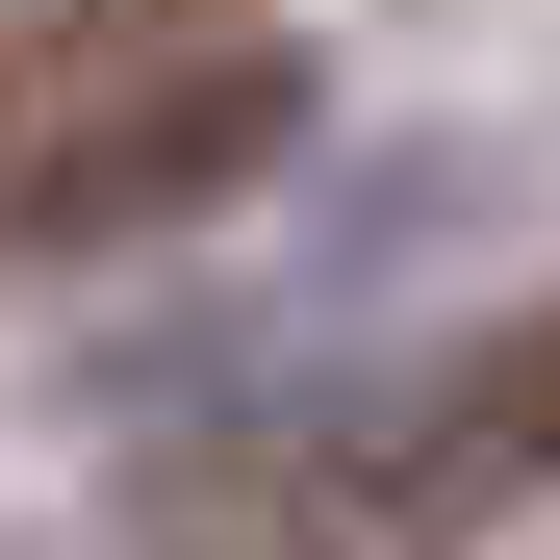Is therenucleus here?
I'll return each instance as SVG.
<instances>
[{
  "label": "nucleus",
  "instance_id": "obj_1",
  "mask_svg": "<svg viewBox=\"0 0 560 560\" xmlns=\"http://www.w3.org/2000/svg\"><path fill=\"white\" fill-rule=\"evenodd\" d=\"M306 103L280 0H0V255H128L230 205Z\"/></svg>",
  "mask_w": 560,
  "mask_h": 560
},
{
  "label": "nucleus",
  "instance_id": "obj_2",
  "mask_svg": "<svg viewBox=\"0 0 560 560\" xmlns=\"http://www.w3.org/2000/svg\"><path fill=\"white\" fill-rule=\"evenodd\" d=\"M510 510H560V306L458 331L306 433H230L205 485H153V560H458Z\"/></svg>",
  "mask_w": 560,
  "mask_h": 560
}]
</instances>
